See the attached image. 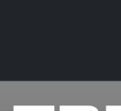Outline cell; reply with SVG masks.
I'll return each mask as SVG.
<instances>
[{
  "label": "cell",
  "instance_id": "1",
  "mask_svg": "<svg viewBox=\"0 0 121 111\" xmlns=\"http://www.w3.org/2000/svg\"><path fill=\"white\" fill-rule=\"evenodd\" d=\"M105 111H121V105H106Z\"/></svg>",
  "mask_w": 121,
  "mask_h": 111
}]
</instances>
